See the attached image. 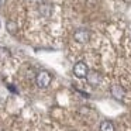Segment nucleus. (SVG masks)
Wrapping results in <instances>:
<instances>
[{"label":"nucleus","instance_id":"f257e3e1","mask_svg":"<svg viewBox=\"0 0 131 131\" xmlns=\"http://www.w3.org/2000/svg\"><path fill=\"white\" fill-rule=\"evenodd\" d=\"M51 80H52L51 75H49L48 72H45V71L40 72V73L37 75V78H35V82H37V85L40 86V88H48L49 83H51Z\"/></svg>","mask_w":131,"mask_h":131},{"label":"nucleus","instance_id":"f03ea898","mask_svg":"<svg viewBox=\"0 0 131 131\" xmlns=\"http://www.w3.org/2000/svg\"><path fill=\"white\" fill-rule=\"evenodd\" d=\"M73 73L76 78H86L89 73V69H88V65L85 62H78L76 65L73 66Z\"/></svg>","mask_w":131,"mask_h":131},{"label":"nucleus","instance_id":"7ed1b4c3","mask_svg":"<svg viewBox=\"0 0 131 131\" xmlns=\"http://www.w3.org/2000/svg\"><path fill=\"white\" fill-rule=\"evenodd\" d=\"M89 38H90V34H89L88 30H78L76 32H75V40L78 41V42L83 44L86 42V41H89Z\"/></svg>","mask_w":131,"mask_h":131},{"label":"nucleus","instance_id":"20e7f679","mask_svg":"<svg viewBox=\"0 0 131 131\" xmlns=\"http://www.w3.org/2000/svg\"><path fill=\"white\" fill-rule=\"evenodd\" d=\"M111 93H113V96L116 97V99H121V97L124 96V90H123L120 86H113V88H111Z\"/></svg>","mask_w":131,"mask_h":131},{"label":"nucleus","instance_id":"39448f33","mask_svg":"<svg viewBox=\"0 0 131 131\" xmlns=\"http://www.w3.org/2000/svg\"><path fill=\"white\" fill-rule=\"evenodd\" d=\"M100 131H114V125L111 121H103L102 124H100Z\"/></svg>","mask_w":131,"mask_h":131},{"label":"nucleus","instance_id":"423d86ee","mask_svg":"<svg viewBox=\"0 0 131 131\" xmlns=\"http://www.w3.org/2000/svg\"><path fill=\"white\" fill-rule=\"evenodd\" d=\"M88 79H89V82H90V83H93V85H94V83H97L100 80V76L93 72V73H90V75L88 73Z\"/></svg>","mask_w":131,"mask_h":131}]
</instances>
